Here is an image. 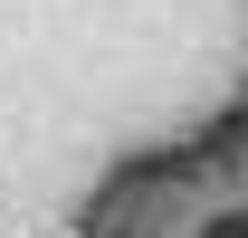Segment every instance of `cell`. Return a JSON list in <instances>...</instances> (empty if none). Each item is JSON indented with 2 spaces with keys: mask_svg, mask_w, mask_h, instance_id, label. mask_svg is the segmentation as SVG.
<instances>
[{
  "mask_svg": "<svg viewBox=\"0 0 248 238\" xmlns=\"http://www.w3.org/2000/svg\"><path fill=\"white\" fill-rule=\"evenodd\" d=\"M201 238H248V209H219V219H210Z\"/></svg>",
  "mask_w": 248,
  "mask_h": 238,
  "instance_id": "cell-1",
  "label": "cell"
}]
</instances>
